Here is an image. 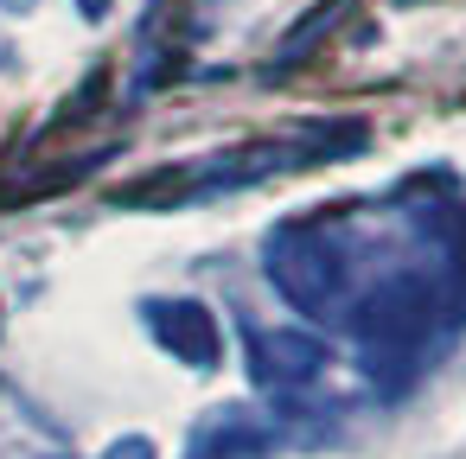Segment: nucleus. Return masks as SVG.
<instances>
[{
    "label": "nucleus",
    "instance_id": "nucleus-1",
    "mask_svg": "<svg viewBox=\"0 0 466 459\" xmlns=\"http://www.w3.org/2000/svg\"><path fill=\"white\" fill-rule=\"evenodd\" d=\"M262 274L294 313L345 332L383 395H402L466 332V198H428L421 179L383 205L288 217L262 243Z\"/></svg>",
    "mask_w": 466,
    "mask_h": 459
},
{
    "label": "nucleus",
    "instance_id": "nucleus-2",
    "mask_svg": "<svg viewBox=\"0 0 466 459\" xmlns=\"http://www.w3.org/2000/svg\"><path fill=\"white\" fill-rule=\"evenodd\" d=\"M351 147H364V122H307L268 141H243L230 154H205V160H179L167 173H141L116 192V205H154V211H179L198 198H224V192H249L262 179L300 173V166H326L345 160Z\"/></svg>",
    "mask_w": 466,
    "mask_h": 459
},
{
    "label": "nucleus",
    "instance_id": "nucleus-3",
    "mask_svg": "<svg viewBox=\"0 0 466 459\" xmlns=\"http://www.w3.org/2000/svg\"><path fill=\"white\" fill-rule=\"evenodd\" d=\"M332 376V344L307 325H249V383L275 402H307Z\"/></svg>",
    "mask_w": 466,
    "mask_h": 459
},
{
    "label": "nucleus",
    "instance_id": "nucleus-4",
    "mask_svg": "<svg viewBox=\"0 0 466 459\" xmlns=\"http://www.w3.org/2000/svg\"><path fill=\"white\" fill-rule=\"evenodd\" d=\"M141 325H147V338H154L173 364H186V370H218V364H224V325H218V313H211L205 300L160 294V300L141 306Z\"/></svg>",
    "mask_w": 466,
    "mask_h": 459
},
{
    "label": "nucleus",
    "instance_id": "nucleus-5",
    "mask_svg": "<svg viewBox=\"0 0 466 459\" xmlns=\"http://www.w3.org/2000/svg\"><path fill=\"white\" fill-rule=\"evenodd\" d=\"M275 446H281V421L275 414L243 408V402H218V408H205L192 421L179 459H275Z\"/></svg>",
    "mask_w": 466,
    "mask_h": 459
},
{
    "label": "nucleus",
    "instance_id": "nucleus-6",
    "mask_svg": "<svg viewBox=\"0 0 466 459\" xmlns=\"http://www.w3.org/2000/svg\"><path fill=\"white\" fill-rule=\"evenodd\" d=\"M339 7H345V0H326V7H319V14H313V26H307V20H300V26H294V33H288V45H281V52H275V77H281V71H294V65H300V52H313V45H319V39H326V26H332V20H339Z\"/></svg>",
    "mask_w": 466,
    "mask_h": 459
},
{
    "label": "nucleus",
    "instance_id": "nucleus-7",
    "mask_svg": "<svg viewBox=\"0 0 466 459\" xmlns=\"http://www.w3.org/2000/svg\"><path fill=\"white\" fill-rule=\"evenodd\" d=\"M103 459H160V453H154V440H147V434H122V440H109V446H103Z\"/></svg>",
    "mask_w": 466,
    "mask_h": 459
},
{
    "label": "nucleus",
    "instance_id": "nucleus-8",
    "mask_svg": "<svg viewBox=\"0 0 466 459\" xmlns=\"http://www.w3.org/2000/svg\"><path fill=\"white\" fill-rule=\"evenodd\" d=\"M109 7H116V0H77V14H84V20H109Z\"/></svg>",
    "mask_w": 466,
    "mask_h": 459
}]
</instances>
